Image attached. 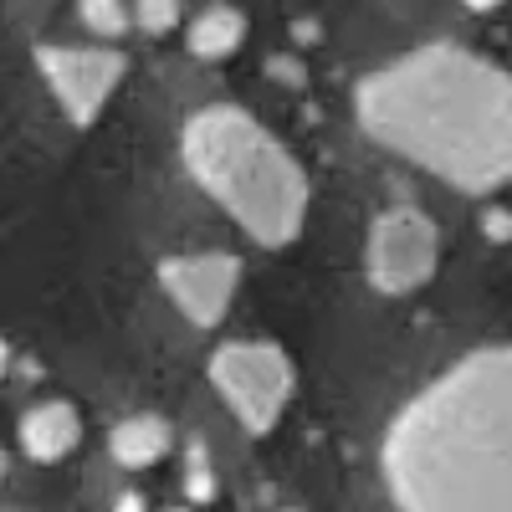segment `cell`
Returning a JSON list of instances; mask_svg holds the SVG:
<instances>
[{"label":"cell","mask_w":512,"mask_h":512,"mask_svg":"<svg viewBox=\"0 0 512 512\" xmlns=\"http://www.w3.org/2000/svg\"><path fill=\"white\" fill-rule=\"evenodd\" d=\"M359 128L461 195L512 180V77L472 47H415L359 82Z\"/></svg>","instance_id":"6da1fadb"},{"label":"cell","mask_w":512,"mask_h":512,"mask_svg":"<svg viewBox=\"0 0 512 512\" xmlns=\"http://www.w3.org/2000/svg\"><path fill=\"white\" fill-rule=\"evenodd\" d=\"M379 472L400 512H512V344H487L390 420Z\"/></svg>","instance_id":"7a4b0ae2"},{"label":"cell","mask_w":512,"mask_h":512,"mask_svg":"<svg viewBox=\"0 0 512 512\" xmlns=\"http://www.w3.org/2000/svg\"><path fill=\"white\" fill-rule=\"evenodd\" d=\"M190 180L216 200L256 246H292L308 221V175L267 123L246 108L210 103L180 128Z\"/></svg>","instance_id":"3957f363"},{"label":"cell","mask_w":512,"mask_h":512,"mask_svg":"<svg viewBox=\"0 0 512 512\" xmlns=\"http://www.w3.org/2000/svg\"><path fill=\"white\" fill-rule=\"evenodd\" d=\"M210 390L241 420L246 436H272L297 390V369L272 338H231L210 354Z\"/></svg>","instance_id":"277c9868"},{"label":"cell","mask_w":512,"mask_h":512,"mask_svg":"<svg viewBox=\"0 0 512 512\" xmlns=\"http://www.w3.org/2000/svg\"><path fill=\"white\" fill-rule=\"evenodd\" d=\"M436 262H441V231L420 205H390L374 216L364 246V272L374 292L410 297L436 277Z\"/></svg>","instance_id":"5b68a950"},{"label":"cell","mask_w":512,"mask_h":512,"mask_svg":"<svg viewBox=\"0 0 512 512\" xmlns=\"http://www.w3.org/2000/svg\"><path fill=\"white\" fill-rule=\"evenodd\" d=\"M36 72L77 128H93L118 93L128 57L113 47H36Z\"/></svg>","instance_id":"8992f818"},{"label":"cell","mask_w":512,"mask_h":512,"mask_svg":"<svg viewBox=\"0 0 512 512\" xmlns=\"http://www.w3.org/2000/svg\"><path fill=\"white\" fill-rule=\"evenodd\" d=\"M159 287L195 328H221L231 313V297L241 287V256L231 251H195V256H164Z\"/></svg>","instance_id":"52a82bcc"},{"label":"cell","mask_w":512,"mask_h":512,"mask_svg":"<svg viewBox=\"0 0 512 512\" xmlns=\"http://www.w3.org/2000/svg\"><path fill=\"white\" fill-rule=\"evenodd\" d=\"M82 441V415L67 400H41L21 415V451L41 466H52L62 456H72Z\"/></svg>","instance_id":"ba28073f"},{"label":"cell","mask_w":512,"mask_h":512,"mask_svg":"<svg viewBox=\"0 0 512 512\" xmlns=\"http://www.w3.org/2000/svg\"><path fill=\"white\" fill-rule=\"evenodd\" d=\"M108 451H113L118 466H128V472H144V466H159L175 451V425L164 415H128L108 431Z\"/></svg>","instance_id":"9c48e42d"},{"label":"cell","mask_w":512,"mask_h":512,"mask_svg":"<svg viewBox=\"0 0 512 512\" xmlns=\"http://www.w3.org/2000/svg\"><path fill=\"white\" fill-rule=\"evenodd\" d=\"M190 52L200 62H226L231 52H241V41H246V16L231 11V6H210L190 21Z\"/></svg>","instance_id":"30bf717a"},{"label":"cell","mask_w":512,"mask_h":512,"mask_svg":"<svg viewBox=\"0 0 512 512\" xmlns=\"http://www.w3.org/2000/svg\"><path fill=\"white\" fill-rule=\"evenodd\" d=\"M82 26H88L93 36H103V41H118L128 26H134V16H128V6L123 0H82Z\"/></svg>","instance_id":"8fae6325"},{"label":"cell","mask_w":512,"mask_h":512,"mask_svg":"<svg viewBox=\"0 0 512 512\" xmlns=\"http://www.w3.org/2000/svg\"><path fill=\"white\" fill-rule=\"evenodd\" d=\"M128 16H134V26H139L144 36H169V31L180 26L185 6H180V0H134V6H128Z\"/></svg>","instance_id":"7c38bea8"},{"label":"cell","mask_w":512,"mask_h":512,"mask_svg":"<svg viewBox=\"0 0 512 512\" xmlns=\"http://www.w3.org/2000/svg\"><path fill=\"white\" fill-rule=\"evenodd\" d=\"M216 497V472H210V456L200 441H190V456H185V502H210Z\"/></svg>","instance_id":"4fadbf2b"},{"label":"cell","mask_w":512,"mask_h":512,"mask_svg":"<svg viewBox=\"0 0 512 512\" xmlns=\"http://www.w3.org/2000/svg\"><path fill=\"white\" fill-rule=\"evenodd\" d=\"M482 236L492 241V246H502V241H512V210H502V205H492L487 216H482Z\"/></svg>","instance_id":"5bb4252c"},{"label":"cell","mask_w":512,"mask_h":512,"mask_svg":"<svg viewBox=\"0 0 512 512\" xmlns=\"http://www.w3.org/2000/svg\"><path fill=\"white\" fill-rule=\"evenodd\" d=\"M267 72H272V77H282V82H303V72L292 67V57H277V62H267Z\"/></svg>","instance_id":"9a60e30c"},{"label":"cell","mask_w":512,"mask_h":512,"mask_svg":"<svg viewBox=\"0 0 512 512\" xmlns=\"http://www.w3.org/2000/svg\"><path fill=\"white\" fill-rule=\"evenodd\" d=\"M292 36H297V41H318L323 31H318V21H313V16H303V21H292Z\"/></svg>","instance_id":"2e32d148"},{"label":"cell","mask_w":512,"mask_h":512,"mask_svg":"<svg viewBox=\"0 0 512 512\" xmlns=\"http://www.w3.org/2000/svg\"><path fill=\"white\" fill-rule=\"evenodd\" d=\"M113 512H149V502H144L139 492H123V497L113 502Z\"/></svg>","instance_id":"e0dca14e"},{"label":"cell","mask_w":512,"mask_h":512,"mask_svg":"<svg viewBox=\"0 0 512 512\" xmlns=\"http://www.w3.org/2000/svg\"><path fill=\"white\" fill-rule=\"evenodd\" d=\"M461 6H466V11H497L502 0H461Z\"/></svg>","instance_id":"ac0fdd59"},{"label":"cell","mask_w":512,"mask_h":512,"mask_svg":"<svg viewBox=\"0 0 512 512\" xmlns=\"http://www.w3.org/2000/svg\"><path fill=\"white\" fill-rule=\"evenodd\" d=\"M6 374H11V344L0 338V379H6Z\"/></svg>","instance_id":"d6986e66"},{"label":"cell","mask_w":512,"mask_h":512,"mask_svg":"<svg viewBox=\"0 0 512 512\" xmlns=\"http://www.w3.org/2000/svg\"><path fill=\"white\" fill-rule=\"evenodd\" d=\"M6 472H11V456H6V446H0V482H6Z\"/></svg>","instance_id":"ffe728a7"},{"label":"cell","mask_w":512,"mask_h":512,"mask_svg":"<svg viewBox=\"0 0 512 512\" xmlns=\"http://www.w3.org/2000/svg\"><path fill=\"white\" fill-rule=\"evenodd\" d=\"M282 512H297V507H282Z\"/></svg>","instance_id":"44dd1931"},{"label":"cell","mask_w":512,"mask_h":512,"mask_svg":"<svg viewBox=\"0 0 512 512\" xmlns=\"http://www.w3.org/2000/svg\"><path fill=\"white\" fill-rule=\"evenodd\" d=\"M175 512H185V507H175Z\"/></svg>","instance_id":"7402d4cb"}]
</instances>
